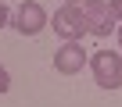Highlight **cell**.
Returning <instances> with one entry per match:
<instances>
[{
    "label": "cell",
    "instance_id": "7",
    "mask_svg": "<svg viewBox=\"0 0 122 107\" xmlns=\"http://www.w3.org/2000/svg\"><path fill=\"white\" fill-rule=\"evenodd\" d=\"M11 89V75H7V68L0 64V93H7Z\"/></svg>",
    "mask_w": 122,
    "mask_h": 107
},
{
    "label": "cell",
    "instance_id": "8",
    "mask_svg": "<svg viewBox=\"0 0 122 107\" xmlns=\"http://www.w3.org/2000/svg\"><path fill=\"white\" fill-rule=\"evenodd\" d=\"M4 25H11V11H7L4 0H0V29H4Z\"/></svg>",
    "mask_w": 122,
    "mask_h": 107
},
{
    "label": "cell",
    "instance_id": "2",
    "mask_svg": "<svg viewBox=\"0 0 122 107\" xmlns=\"http://www.w3.org/2000/svg\"><path fill=\"white\" fill-rule=\"evenodd\" d=\"M90 75L101 89H122V54L111 50H93L90 57Z\"/></svg>",
    "mask_w": 122,
    "mask_h": 107
},
{
    "label": "cell",
    "instance_id": "5",
    "mask_svg": "<svg viewBox=\"0 0 122 107\" xmlns=\"http://www.w3.org/2000/svg\"><path fill=\"white\" fill-rule=\"evenodd\" d=\"M86 68V50L83 43H61L54 50V71L57 75H79Z\"/></svg>",
    "mask_w": 122,
    "mask_h": 107
},
{
    "label": "cell",
    "instance_id": "4",
    "mask_svg": "<svg viewBox=\"0 0 122 107\" xmlns=\"http://www.w3.org/2000/svg\"><path fill=\"white\" fill-rule=\"evenodd\" d=\"M83 18H86V29L93 32V36H111V29H115V18H111V11H108V0H83Z\"/></svg>",
    "mask_w": 122,
    "mask_h": 107
},
{
    "label": "cell",
    "instance_id": "6",
    "mask_svg": "<svg viewBox=\"0 0 122 107\" xmlns=\"http://www.w3.org/2000/svg\"><path fill=\"white\" fill-rule=\"evenodd\" d=\"M108 11H111L115 22H122V0H108Z\"/></svg>",
    "mask_w": 122,
    "mask_h": 107
},
{
    "label": "cell",
    "instance_id": "1",
    "mask_svg": "<svg viewBox=\"0 0 122 107\" xmlns=\"http://www.w3.org/2000/svg\"><path fill=\"white\" fill-rule=\"evenodd\" d=\"M65 43H83V36L90 32L86 29V18H83V7L79 4H61L54 11V22H47Z\"/></svg>",
    "mask_w": 122,
    "mask_h": 107
},
{
    "label": "cell",
    "instance_id": "3",
    "mask_svg": "<svg viewBox=\"0 0 122 107\" xmlns=\"http://www.w3.org/2000/svg\"><path fill=\"white\" fill-rule=\"evenodd\" d=\"M47 11H43V4H36V0H22V4L11 11V25L22 32V36H40L43 29H47Z\"/></svg>",
    "mask_w": 122,
    "mask_h": 107
},
{
    "label": "cell",
    "instance_id": "9",
    "mask_svg": "<svg viewBox=\"0 0 122 107\" xmlns=\"http://www.w3.org/2000/svg\"><path fill=\"white\" fill-rule=\"evenodd\" d=\"M115 39H118V50H122V25H115Z\"/></svg>",
    "mask_w": 122,
    "mask_h": 107
},
{
    "label": "cell",
    "instance_id": "10",
    "mask_svg": "<svg viewBox=\"0 0 122 107\" xmlns=\"http://www.w3.org/2000/svg\"><path fill=\"white\" fill-rule=\"evenodd\" d=\"M65 4H83V0H65Z\"/></svg>",
    "mask_w": 122,
    "mask_h": 107
}]
</instances>
